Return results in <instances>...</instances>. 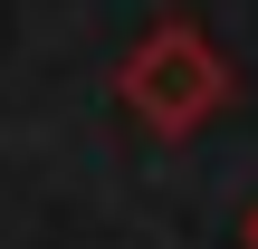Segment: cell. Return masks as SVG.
Masks as SVG:
<instances>
[{"instance_id": "6da1fadb", "label": "cell", "mask_w": 258, "mask_h": 249, "mask_svg": "<svg viewBox=\"0 0 258 249\" xmlns=\"http://www.w3.org/2000/svg\"><path fill=\"white\" fill-rule=\"evenodd\" d=\"M220 96H230V67H220V48H211L201 29H182V19H163V29L124 58V106H134L153 134H191Z\"/></svg>"}, {"instance_id": "7a4b0ae2", "label": "cell", "mask_w": 258, "mask_h": 249, "mask_svg": "<svg viewBox=\"0 0 258 249\" xmlns=\"http://www.w3.org/2000/svg\"><path fill=\"white\" fill-rule=\"evenodd\" d=\"M249 240H258V221H249Z\"/></svg>"}]
</instances>
